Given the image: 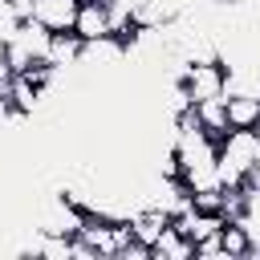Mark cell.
<instances>
[{"instance_id": "1", "label": "cell", "mask_w": 260, "mask_h": 260, "mask_svg": "<svg viewBox=\"0 0 260 260\" xmlns=\"http://www.w3.org/2000/svg\"><path fill=\"white\" fill-rule=\"evenodd\" d=\"M223 61L219 57H187L179 69V85L187 93V102H207V98H223Z\"/></svg>"}, {"instance_id": "2", "label": "cell", "mask_w": 260, "mask_h": 260, "mask_svg": "<svg viewBox=\"0 0 260 260\" xmlns=\"http://www.w3.org/2000/svg\"><path fill=\"white\" fill-rule=\"evenodd\" d=\"M73 32L85 45L110 37L114 32V24H110V0H81L77 4V16H73Z\"/></svg>"}, {"instance_id": "3", "label": "cell", "mask_w": 260, "mask_h": 260, "mask_svg": "<svg viewBox=\"0 0 260 260\" xmlns=\"http://www.w3.org/2000/svg\"><path fill=\"white\" fill-rule=\"evenodd\" d=\"M81 53H85V41L73 32V28H61V32H53L49 37V53H45V61L53 65V69H73V65H81Z\"/></svg>"}, {"instance_id": "4", "label": "cell", "mask_w": 260, "mask_h": 260, "mask_svg": "<svg viewBox=\"0 0 260 260\" xmlns=\"http://www.w3.org/2000/svg\"><path fill=\"white\" fill-rule=\"evenodd\" d=\"M223 102H228V126L260 130V93H223Z\"/></svg>"}, {"instance_id": "5", "label": "cell", "mask_w": 260, "mask_h": 260, "mask_svg": "<svg viewBox=\"0 0 260 260\" xmlns=\"http://www.w3.org/2000/svg\"><path fill=\"white\" fill-rule=\"evenodd\" d=\"M77 4H81V0H32V16H37L45 28L61 32V28H73Z\"/></svg>"}, {"instance_id": "6", "label": "cell", "mask_w": 260, "mask_h": 260, "mask_svg": "<svg viewBox=\"0 0 260 260\" xmlns=\"http://www.w3.org/2000/svg\"><path fill=\"white\" fill-rule=\"evenodd\" d=\"M219 244H223L228 260H248V256H252V232L244 228V219H223Z\"/></svg>"}, {"instance_id": "7", "label": "cell", "mask_w": 260, "mask_h": 260, "mask_svg": "<svg viewBox=\"0 0 260 260\" xmlns=\"http://www.w3.org/2000/svg\"><path fill=\"white\" fill-rule=\"evenodd\" d=\"M150 260H195V244L183 240L175 228H167V232L150 244Z\"/></svg>"}, {"instance_id": "8", "label": "cell", "mask_w": 260, "mask_h": 260, "mask_svg": "<svg viewBox=\"0 0 260 260\" xmlns=\"http://www.w3.org/2000/svg\"><path fill=\"white\" fill-rule=\"evenodd\" d=\"M195 114H199V126H203L211 138H223V134H228V102H223V98L195 102Z\"/></svg>"}, {"instance_id": "9", "label": "cell", "mask_w": 260, "mask_h": 260, "mask_svg": "<svg viewBox=\"0 0 260 260\" xmlns=\"http://www.w3.org/2000/svg\"><path fill=\"white\" fill-rule=\"evenodd\" d=\"M20 20H24V16L16 12V4H12V0H0V37H4V41L16 32V24H20Z\"/></svg>"}, {"instance_id": "10", "label": "cell", "mask_w": 260, "mask_h": 260, "mask_svg": "<svg viewBox=\"0 0 260 260\" xmlns=\"http://www.w3.org/2000/svg\"><path fill=\"white\" fill-rule=\"evenodd\" d=\"M252 167L260 171V130H256V150H252Z\"/></svg>"}, {"instance_id": "11", "label": "cell", "mask_w": 260, "mask_h": 260, "mask_svg": "<svg viewBox=\"0 0 260 260\" xmlns=\"http://www.w3.org/2000/svg\"><path fill=\"white\" fill-rule=\"evenodd\" d=\"M4 57H8V41L0 37V65H4Z\"/></svg>"}]
</instances>
